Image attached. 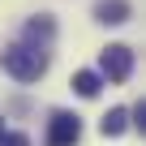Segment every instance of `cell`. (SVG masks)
Returning a JSON list of instances; mask_svg holds the SVG:
<instances>
[{"label": "cell", "instance_id": "cell-1", "mask_svg": "<svg viewBox=\"0 0 146 146\" xmlns=\"http://www.w3.org/2000/svg\"><path fill=\"white\" fill-rule=\"evenodd\" d=\"M0 64H5V73L17 78V82H39L47 73V52H39L30 43H13V47L0 52Z\"/></svg>", "mask_w": 146, "mask_h": 146}, {"label": "cell", "instance_id": "cell-2", "mask_svg": "<svg viewBox=\"0 0 146 146\" xmlns=\"http://www.w3.org/2000/svg\"><path fill=\"white\" fill-rule=\"evenodd\" d=\"M99 73L108 82H129V73H133V52L125 43H112L99 52Z\"/></svg>", "mask_w": 146, "mask_h": 146}, {"label": "cell", "instance_id": "cell-3", "mask_svg": "<svg viewBox=\"0 0 146 146\" xmlns=\"http://www.w3.org/2000/svg\"><path fill=\"white\" fill-rule=\"evenodd\" d=\"M82 137V120L73 112H52L47 120V146H78Z\"/></svg>", "mask_w": 146, "mask_h": 146}, {"label": "cell", "instance_id": "cell-4", "mask_svg": "<svg viewBox=\"0 0 146 146\" xmlns=\"http://www.w3.org/2000/svg\"><path fill=\"white\" fill-rule=\"evenodd\" d=\"M95 17L103 26H120V22L133 17V9H129V0H99V5H95Z\"/></svg>", "mask_w": 146, "mask_h": 146}, {"label": "cell", "instance_id": "cell-5", "mask_svg": "<svg viewBox=\"0 0 146 146\" xmlns=\"http://www.w3.org/2000/svg\"><path fill=\"white\" fill-rule=\"evenodd\" d=\"M56 35V22L47 17V13H39V17H30L26 22V39H30V47H39V52H47V39Z\"/></svg>", "mask_w": 146, "mask_h": 146}, {"label": "cell", "instance_id": "cell-6", "mask_svg": "<svg viewBox=\"0 0 146 146\" xmlns=\"http://www.w3.org/2000/svg\"><path fill=\"white\" fill-rule=\"evenodd\" d=\"M99 86H103L99 73H90V69H78V73H73V90H78L82 99H95V95H99Z\"/></svg>", "mask_w": 146, "mask_h": 146}, {"label": "cell", "instance_id": "cell-7", "mask_svg": "<svg viewBox=\"0 0 146 146\" xmlns=\"http://www.w3.org/2000/svg\"><path fill=\"white\" fill-rule=\"evenodd\" d=\"M125 125H129V112L125 108H112L103 120H99V129H103V137H116V133H125Z\"/></svg>", "mask_w": 146, "mask_h": 146}, {"label": "cell", "instance_id": "cell-8", "mask_svg": "<svg viewBox=\"0 0 146 146\" xmlns=\"http://www.w3.org/2000/svg\"><path fill=\"white\" fill-rule=\"evenodd\" d=\"M0 146H30L26 133H0Z\"/></svg>", "mask_w": 146, "mask_h": 146}, {"label": "cell", "instance_id": "cell-9", "mask_svg": "<svg viewBox=\"0 0 146 146\" xmlns=\"http://www.w3.org/2000/svg\"><path fill=\"white\" fill-rule=\"evenodd\" d=\"M129 116H133V125L142 129V125H146V103H133V112H129Z\"/></svg>", "mask_w": 146, "mask_h": 146}, {"label": "cell", "instance_id": "cell-10", "mask_svg": "<svg viewBox=\"0 0 146 146\" xmlns=\"http://www.w3.org/2000/svg\"><path fill=\"white\" fill-rule=\"evenodd\" d=\"M0 133H5V120H0Z\"/></svg>", "mask_w": 146, "mask_h": 146}]
</instances>
